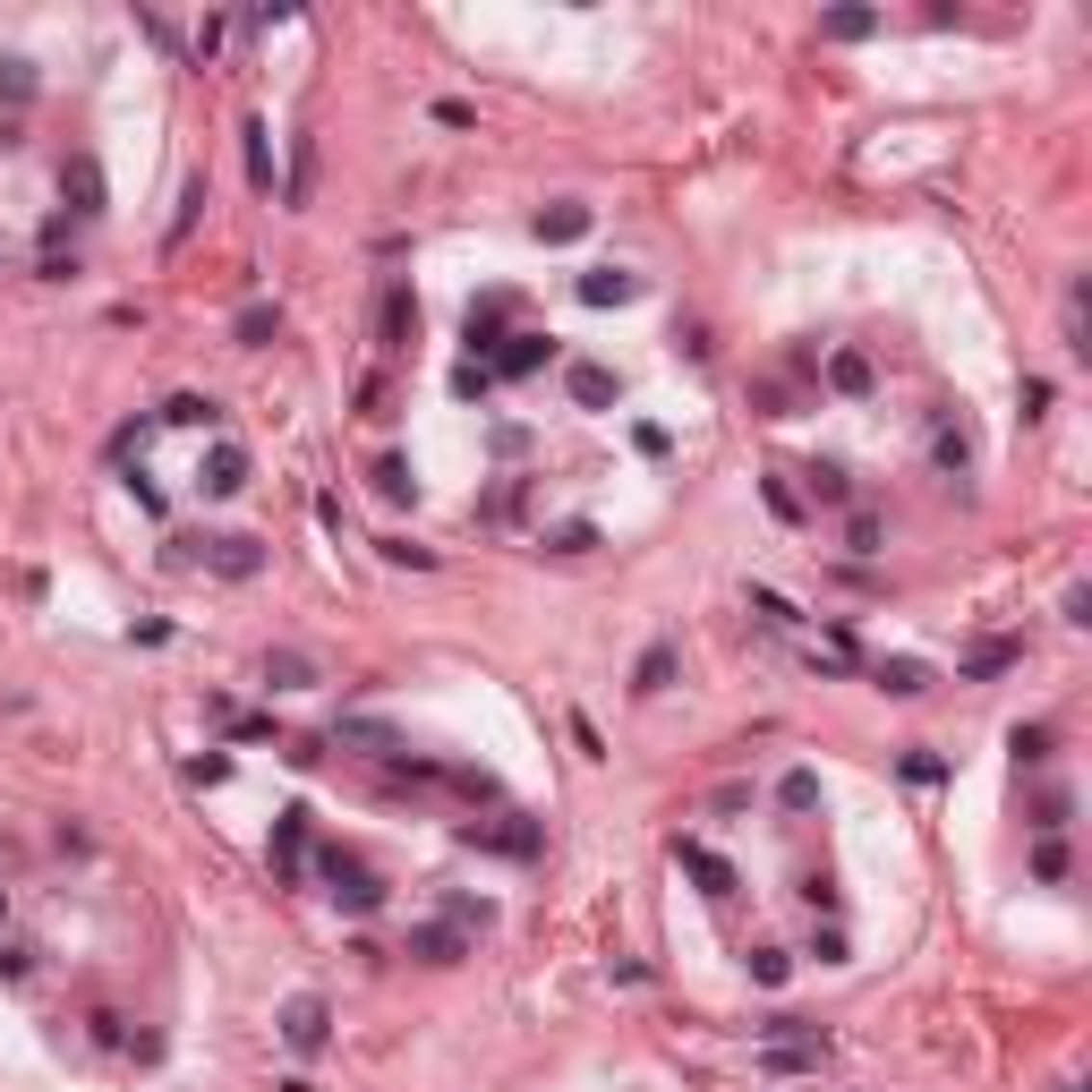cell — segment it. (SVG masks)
I'll return each instance as SVG.
<instances>
[{"label":"cell","instance_id":"1","mask_svg":"<svg viewBox=\"0 0 1092 1092\" xmlns=\"http://www.w3.org/2000/svg\"><path fill=\"white\" fill-rule=\"evenodd\" d=\"M291 1041H299V1050H316V1041H325V1007H316V999H299V1007H291Z\"/></svg>","mask_w":1092,"mask_h":1092},{"label":"cell","instance_id":"2","mask_svg":"<svg viewBox=\"0 0 1092 1092\" xmlns=\"http://www.w3.org/2000/svg\"><path fill=\"white\" fill-rule=\"evenodd\" d=\"M666 674H674V658H666V649H649V658H640V691H658Z\"/></svg>","mask_w":1092,"mask_h":1092},{"label":"cell","instance_id":"3","mask_svg":"<svg viewBox=\"0 0 1092 1092\" xmlns=\"http://www.w3.org/2000/svg\"><path fill=\"white\" fill-rule=\"evenodd\" d=\"M879 683H888V691H922V666H905V658H897V666H879Z\"/></svg>","mask_w":1092,"mask_h":1092}]
</instances>
